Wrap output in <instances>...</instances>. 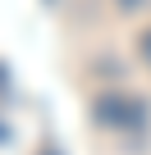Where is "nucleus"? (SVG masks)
<instances>
[{
    "label": "nucleus",
    "mask_w": 151,
    "mask_h": 155,
    "mask_svg": "<svg viewBox=\"0 0 151 155\" xmlns=\"http://www.w3.org/2000/svg\"><path fill=\"white\" fill-rule=\"evenodd\" d=\"M92 119H96L101 128L133 132V128H142V123H146V105H142L137 96H128V91H105V96H96Z\"/></svg>",
    "instance_id": "f257e3e1"
},
{
    "label": "nucleus",
    "mask_w": 151,
    "mask_h": 155,
    "mask_svg": "<svg viewBox=\"0 0 151 155\" xmlns=\"http://www.w3.org/2000/svg\"><path fill=\"white\" fill-rule=\"evenodd\" d=\"M137 55H142V59H146V64H151V28H146V32H142V41H137Z\"/></svg>",
    "instance_id": "f03ea898"
},
{
    "label": "nucleus",
    "mask_w": 151,
    "mask_h": 155,
    "mask_svg": "<svg viewBox=\"0 0 151 155\" xmlns=\"http://www.w3.org/2000/svg\"><path fill=\"white\" fill-rule=\"evenodd\" d=\"M115 5H119V9H142L146 0H115Z\"/></svg>",
    "instance_id": "7ed1b4c3"
},
{
    "label": "nucleus",
    "mask_w": 151,
    "mask_h": 155,
    "mask_svg": "<svg viewBox=\"0 0 151 155\" xmlns=\"http://www.w3.org/2000/svg\"><path fill=\"white\" fill-rule=\"evenodd\" d=\"M41 155H55V150H41Z\"/></svg>",
    "instance_id": "20e7f679"
}]
</instances>
